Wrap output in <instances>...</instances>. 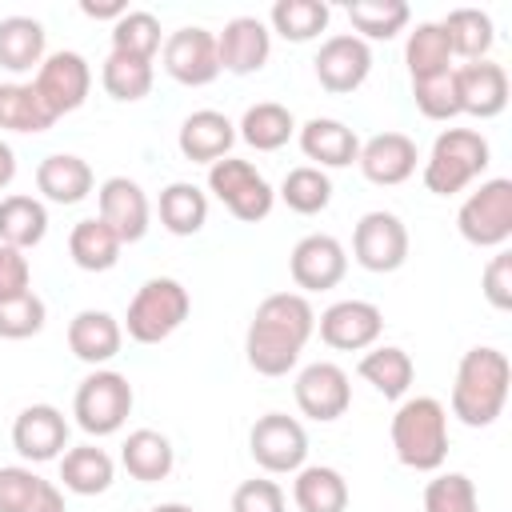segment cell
Segmentation results:
<instances>
[{
	"mask_svg": "<svg viewBox=\"0 0 512 512\" xmlns=\"http://www.w3.org/2000/svg\"><path fill=\"white\" fill-rule=\"evenodd\" d=\"M316 332V312L304 292H272L256 304L248 336H244V356L252 372L260 376H288Z\"/></svg>",
	"mask_w": 512,
	"mask_h": 512,
	"instance_id": "obj_1",
	"label": "cell"
},
{
	"mask_svg": "<svg viewBox=\"0 0 512 512\" xmlns=\"http://www.w3.org/2000/svg\"><path fill=\"white\" fill-rule=\"evenodd\" d=\"M512 368L508 356L492 344H476L460 356L456 380H452V416L468 428H488L508 404Z\"/></svg>",
	"mask_w": 512,
	"mask_h": 512,
	"instance_id": "obj_2",
	"label": "cell"
},
{
	"mask_svg": "<svg viewBox=\"0 0 512 512\" xmlns=\"http://www.w3.org/2000/svg\"><path fill=\"white\" fill-rule=\"evenodd\" d=\"M392 452L412 472H436L448 460V408L436 396H408L392 416Z\"/></svg>",
	"mask_w": 512,
	"mask_h": 512,
	"instance_id": "obj_3",
	"label": "cell"
},
{
	"mask_svg": "<svg viewBox=\"0 0 512 512\" xmlns=\"http://www.w3.org/2000/svg\"><path fill=\"white\" fill-rule=\"evenodd\" d=\"M492 164V148L476 128H444L424 160V188L436 196L464 192Z\"/></svg>",
	"mask_w": 512,
	"mask_h": 512,
	"instance_id": "obj_4",
	"label": "cell"
},
{
	"mask_svg": "<svg viewBox=\"0 0 512 512\" xmlns=\"http://www.w3.org/2000/svg\"><path fill=\"white\" fill-rule=\"evenodd\" d=\"M188 312H192L188 288L172 276H152L136 288L128 316H124V328L136 344H160L188 320Z\"/></svg>",
	"mask_w": 512,
	"mask_h": 512,
	"instance_id": "obj_5",
	"label": "cell"
},
{
	"mask_svg": "<svg viewBox=\"0 0 512 512\" xmlns=\"http://www.w3.org/2000/svg\"><path fill=\"white\" fill-rule=\"evenodd\" d=\"M132 384L124 372L112 368H96L76 384L72 396V416L88 436H112L124 428L128 412H132Z\"/></svg>",
	"mask_w": 512,
	"mask_h": 512,
	"instance_id": "obj_6",
	"label": "cell"
},
{
	"mask_svg": "<svg viewBox=\"0 0 512 512\" xmlns=\"http://www.w3.org/2000/svg\"><path fill=\"white\" fill-rule=\"evenodd\" d=\"M456 228L472 248H504L512 240V180H484L456 212Z\"/></svg>",
	"mask_w": 512,
	"mask_h": 512,
	"instance_id": "obj_7",
	"label": "cell"
},
{
	"mask_svg": "<svg viewBox=\"0 0 512 512\" xmlns=\"http://www.w3.org/2000/svg\"><path fill=\"white\" fill-rule=\"evenodd\" d=\"M208 192L244 224L264 220L276 204L272 184L248 160H236V156H224V160L208 164Z\"/></svg>",
	"mask_w": 512,
	"mask_h": 512,
	"instance_id": "obj_8",
	"label": "cell"
},
{
	"mask_svg": "<svg viewBox=\"0 0 512 512\" xmlns=\"http://www.w3.org/2000/svg\"><path fill=\"white\" fill-rule=\"evenodd\" d=\"M248 452L252 460L272 472V476H284V472H300L304 460H308V432L296 416H284V412H264L252 432H248Z\"/></svg>",
	"mask_w": 512,
	"mask_h": 512,
	"instance_id": "obj_9",
	"label": "cell"
},
{
	"mask_svg": "<svg viewBox=\"0 0 512 512\" xmlns=\"http://www.w3.org/2000/svg\"><path fill=\"white\" fill-rule=\"evenodd\" d=\"M36 96L44 100V108L60 120L68 112H76L84 100H88V88H92V68L80 52L72 48H60L52 56H44V64L36 68V80H32Z\"/></svg>",
	"mask_w": 512,
	"mask_h": 512,
	"instance_id": "obj_10",
	"label": "cell"
},
{
	"mask_svg": "<svg viewBox=\"0 0 512 512\" xmlns=\"http://www.w3.org/2000/svg\"><path fill=\"white\" fill-rule=\"evenodd\" d=\"M352 256L364 272H396L408 260V228L396 212H364L352 232Z\"/></svg>",
	"mask_w": 512,
	"mask_h": 512,
	"instance_id": "obj_11",
	"label": "cell"
},
{
	"mask_svg": "<svg viewBox=\"0 0 512 512\" xmlns=\"http://www.w3.org/2000/svg\"><path fill=\"white\" fill-rule=\"evenodd\" d=\"M160 60H164V72L176 80V84H188V88H200V84H212L220 76V60H216V32L208 28H176L164 48H160Z\"/></svg>",
	"mask_w": 512,
	"mask_h": 512,
	"instance_id": "obj_12",
	"label": "cell"
},
{
	"mask_svg": "<svg viewBox=\"0 0 512 512\" xmlns=\"http://www.w3.org/2000/svg\"><path fill=\"white\" fill-rule=\"evenodd\" d=\"M320 340L336 352H364L384 332V312L372 300H336L316 320Z\"/></svg>",
	"mask_w": 512,
	"mask_h": 512,
	"instance_id": "obj_13",
	"label": "cell"
},
{
	"mask_svg": "<svg viewBox=\"0 0 512 512\" xmlns=\"http://www.w3.org/2000/svg\"><path fill=\"white\" fill-rule=\"evenodd\" d=\"M312 68H316V80H320L324 92L344 96V92H356L368 80V72H372V48L356 32H336V36H328L320 44Z\"/></svg>",
	"mask_w": 512,
	"mask_h": 512,
	"instance_id": "obj_14",
	"label": "cell"
},
{
	"mask_svg": "<svg viewBox=\"0 0 512 512\" xmlns=\"http://www.w3.org/2000/svg\"><path fill=\"white\" fill-rule=\"evenodd\" d=\"M288 272H292V284L304 288V292H328L344 280L348 272V252L336 236L328 232H312L304 240H296L292 256H288Z\"/></svg>",
	"mask_w": 512,
	"mask_h": 512,
	"instance_id": "obj_15",
	"label": "cell"
},
{
	"mask_svg": "<svg viewBox=\"0 0 512 512\" xmlns=\"http://www.w3.org/2000/svg\"><path fill=\"white\" fill-rule=\"evenodd\" d=\"M296 408L320 424L328 420H340L352 404V384H348V372L332 360H316L308 368H300L296 376Z\"/></svg>",
	"mask_w": 512,
	"mask_h": 512,
	"instance_id": "obj_16",
	"label": "cell"
},
{
	"mask_svg": "<svg viewBox=\"0 0 512 512\" xmlns=\"http://www.w3.org/2000/svg\"><path fill=\"white\" fill-rule=\"evenodd\" d=\"M272 56V32L264 20L256 16H232L220 32H216V60H220V72H232V76H252L268 64Z\"/></svg>",
	"mask_w": 512,
	"mask_h": 512,
	"instance_id": "obj_17",
	"label": "cell"
},
{
	"mask_svg": "<svg viewBox=\"0 0 512 512\" xmlns=\"http://www.w3.org/2000/svg\"><path fill=\"white\" fill-rule=\"evenodd\" d=\"M12 448L24 460H32V464L64 456V448H68V420H64V412L56 404H28L12 420Z\"/></svg>",
	"mask_w": 512,
	"mask_h": 512,
	"instance_id": "obj_18",
	"label": "cell"
},
{
	"mask_svg": "<svg viewBox=\"0 0 512 512\" xmlns=\"http://www.w3.org/2000/svg\"><path fill=\"white\" fill-rule=\"evenodd\" d=\"M452 80H456V100H460L464 116L492 120V116L504 112V104H508V72H504V64L472 60V64L452 68Z\"/></svg>",
	"mask_w": 512,
	"mask_h": 512,
	"instance_id": "obj_19",
	"label": "cell"
},
{
	"mask_svg": "<svg viewBox=\"0 0 512 512\" xmlns=\"http://www.w3.org/2000/svg\"><path fill=\"white\" fill-rule=\"evenodd\" d=\"M96 204H100V220L120 236V244H136L144 240L148 232V220H152V208H148V196L136 180L128 176H108L96 192Z\"/></svg>",
	"mask_w": 512,
	"mask_h": 512,
	"instance_id": "obj_20",
	"label": "cell"
},
{
	"mask_svg": "<svg viewBox=\"0 0 512 512\" xmlns=\"http://www.w3.org/2000/svg\"><path fill=\"white\" fill-rule=\"evenodd\" d=\"M416 140L404 132H376L372 140L360 144L356 164L364 172V180L380 184V188H396L416 172Z\"/></svg>",
	"mask_w": 512,
	"mask_h": 512,
	"instance_id": "obj_21",
	"label": "cell"
},
{
	"mask_svg": "<svg viewBox=\"0 0 512 512\" xmlns=\"http://www.w3.org/2000/svg\"><path fill=\"white\" fill-rule=\"evenodd\" d=\"M120 344H124V328L104 308H84L68 320V348H72L76 360H84L92 368L108 364L120 352Z\"/></svg>",
	"mask_w": 512,
	"mask_h": 512,
	"instance_id": "obj_22",
	"label": "cell"
},
{
	"mask_svg": "<svg viewBox=\"0 0 512 512\" xmlns=\"http://www.w3.org/2000/svg\"><path fill=\"white\" fill-rule=\"evenodd\" d=\"M176 144H180L184 160H192V164H216L236 144V124L224 112H216V108H200V112L184 116Z\"/></svg>",
	"mask_w": 512,
	"mask_h": 512,
	"instance_id": "obj_23",
	"label": "cell"
},
{
	"mask_svg": "<svg viewBox=\"0 0 512 512\" xmlns=\"http://www.w3.org/2000/svg\"><path fill=\"white\" fill-rule=\"evenodd\" d=\"M296 136H300V152L308 160H316V168H348V164H356L360 136L344 120L312 116L308 124L296 128Z\"/></svg>",
	"mask_w": 512,
	"mask_h": 512,
	"instance_id": "obj_24",
	"label": "cell"
},
{
	"mask_svg": "<svg viewBox=\"0 0 512 512\" xmlns=\"http://www.w3.org/2000/svg\"><path fill=\"white\" fill-rule=\"evenodd\" d=\"M0 512H64V492L24 464L0 468Z\"/></svg>",
	"mask_w": 512,
	"mask_h": 512,
	"instance_id": "obj_25",
	"label": "cell"
},
{
	"mask_svg": "<svg viewBox=\"0 0 512 512\" xmlns=\"http://www.w3.org/2000/svg\"><path fill=\"white\" fill-rule=\"evenodd\" d=\"M92 168L88 160L72 156V152H52L36 164V188L44 200L52 204H80L92 192Z\"/></svg>",
	"mask_w": 512,
	"mask_h": 512,
	"instance_id": "obj_26",
	"label": "cell"
},
{
	"mask_svg": "<svg viewBox=\"0 0 512 512\" xmlns=\"http://www.w3.org/2000/svg\"><path fill=\"white\" fill-rule=\"evenodd\" d=\"M120 464L132 480L140 484H156V480H168L172 464H176V452H172V440L156 428H136L128 432L124 448H120Z\"/></svg>",
	"mask_w": 512,
	"mask_h": 512,
	"instance_id": "obj_27",
	"label": "cell"
},
{
	"mask_svg": "<svg viewBox=\"0 0 512 512\" xmlns=\"http://www.w3.org/2000/svg\"><path fill=\"white\" fill-rule=\"evenodd\" d=\"M60 480H64V488L76 492V496H100V492L112 488L116 464H112V456H108L104 448H96V444H76V448H68V452L60 456Z\"/></svg>",
	"mask_w": 512,
	"mask_h": 512,
	"instance_id": "obj_28",
	"label": "cell"
},
{
	"mask_svg": "<svg viewBox=\"0 0 512 512\" xmlns=\"http://www.w3.org/2000/svg\"><path fill=\"white\" fill-rule=\"evenodd\" d=\"M44 236H48V208L36 196L12 192V196L0 200V244L28 252Z\"/></svg>",
	"mask_w": 512,
	"mask_h": 512,
	"instance_id": "obj_29",
	"label": "cell"
},
{
	"mask_svg": "<svg viewBox=\"0 0 512 512\" xmlns=\"http://www.w3.org/2000/svg\"><path fill=\"white\" fill-rule=\"evenodd\" d=\"M120 248H124L120 236L100 216H88V220L72 224V232H68V256L84 272H108V268H116Z\"/></svg>",
	"mask_w": 512,
	"mask_h": 512,
	"instance_id": "obj_30",
	"label": "cell"
},
{
	"mask_svg": "<svg viewBox=\"0 0 512 512\" xmlns=\"http://www.w3.org/2000/svg\"><path fill=\"white\" fill-rule=\"evenodd\" d=\"M356 372H360L384 400H404V392H408L412 380H416L412 356H408L404 348H396V344H380V348L364 352Z\"/></svg>",
	"mask_w": 512,
	"mask_h": 512,
	"instance_id": "obj_31",
	"label": "cell"
},
{
	"mask_svg": "<svg viewBox=\"0 0 512 512\" xmlns=\"http://www.w3.org/2000/svg\"><path fill=\"white\" fill-rule=\"evenodd\" d=\"M292 500L300 512H344L348 480L328 464H304L292 480Z\"/></svg>",
	"mask_w": 512,
	"mask_h": 512,
	"instance_id": "obj_32",
	"label": "cell"
},
{
	"mask_svg": "<svg viewBox=\"0 0 512 512\" xmlns=\"http://www.w3.org/2000/svg\"><path fill=\"white\" fill-rule=\"evenodd\" d=\"M236 128H240L236 136H240L248 148H256V152H276V148H284V144L296 136V120H292V112H288L284 104H276V100H260V104H252V108L240 116Z\"/></svg>",
	"mask_w": 512,
	"mask_h": 512,
	"instance_id": "obj_33",
	"label": "cell"
},
{
	"mask_svg": "<svg viewBox=\"0 0 512 512\" xmlns=\"http://www.w3.org/2000/svg\"><path fill=\"white\" fill-rule=\"evenodd\" d=\"M44 64V24L32 16H4L0 20V68L32 72Z\"/></svg>",
	"mask_w": 512,
	"mask_h": 512,
	"instance_id": "obj_34",
	"label": "cell"
},
{
	"mask_svg": "<svg viewBox=\"0 0 512 512\" xmlns=\"http://www.w3.org/2000/svg\"><path fill=\"white\" fill-rule=\"evenodd\" d=\"M404 64H408V76L412 80H428V76L452 72V48H448V36H444L440 20H420L408 32Z\"/></svg>",
	"mask_w": 512,
	"mask_h": 512,
	"instance_id": "obj_35",
	"label": "cell"
},
{
	"mask_svg": "<svg viewBox=\"0 0 512 512\" xmlns=\"http://www.w3.org/2000/svg\"><path fill=\"white\" fill-rule=\"evenodd\" d=\"M440 28L448 36L452 56H464L468 64L472 60H488V48L496 40V28H492V16L488 12H480V8H452L440 20Z\"/></svg>",
	"mask_w": 512,
	"mask_h": 512,
	"instance_id": "obj_36",
	"label": "cell"
},
{
	"mask_svg": "<svg viewBox=\"0 0 512 512\" xmlns=\"http://www.w3.org/2000/svg\"><path fill=\"white\" fill-rule=\"evenodd\" d=\"M160 224L172 236H196L208 224V196L188 180H172L160 192Z\"/></svg>",
	"mask_w": 512,
	"mask_h": 512,
	"instance_id": "obj_37",
	"label": "cell"
},
{
	"mask_svg": "<svg viewBox=\"0 0 512 512\" xmlns=\"http://www.w3.org/2000/svg\"><path fill=\"white\" fill-rule=\"evenodd\" d=\"M56 116L44 108L32 84H0V128L4 132H48Z\"/></svg>",
	"mask_w": 512,
	"mask_h": 512,
	"instance_id": "obj_38",
	"label": "cell"
},
{
	"mask_svg": "<svg viewBox=\"0 0 512 512\" xmlns=\"http://www.w3.org/2000/svg\"><path fill=\"white\" fill-rule=\"evenodd\" d=\"M268 20H272V32H280L292 44H304V40H316L328 28L332 8L324 0H276Z\"/></svg>",
	"mask_w": 512,
	"mask_h": 512,
	"instance_id": "obj_39",
	"label": "cell"
},
{
	"mask_svg": "<svg viewBox=\"0 0 512 512\" xmlns=\"http://www.w3.org/2000/svg\"><path fill=\"white\" fill-rule=\"evenodd\" d=\"M100 84L112 100H144L152 92V60H140V56H128V52H108L104 56V68H100Z\"/></svg>",
	"mask_w": 512,
	"mask_h": 512,
	"instance_id": "obj_40",
	"label": "cell"
},
{
	"mask_svg": "<svg viewBox=\"0 0 512 512\" xmlns=\"http://www.w3.org/2000/svg\"><path fill=\"white\" fill-rule=\"evenodd\" d=\"M408 16L412 12L404 0H352L348 4V20L364 44L368 40H392L396 32H404Z\"/></svg>",
	"mask_w": 512,
	"mask_h": 512,
	"instance_id": "obj_41",
	"label": "cell"
},
{
	"mask_svg": "<svg viewBox=\"0 0 512 512\" xmlns=\"http://www.w3.org/2000/svg\"><path fill=\"white\" fill-rule=\"evenodd\" d=\"M280 200H284L292 212H300V216H316V212H324V208L332 204V180H328L324 168L300 164V168H292V172L280 180Z\"/></svg>",
	"mask_w": 512,
	"mask_h": 512,
	"instance_id": "obj_42",
	"label": "cell"
},
{
	"mask_svg": "<svg viewBox=\"0 0 512 512\" xmlns=\"http://www.w3.org/2000/svg\"><path fill=\"white\" fill-rule=\"evenodd\" d=\"M160 48H164V36H160V20H156L152 12L128 8V12L112 24V52H128V56L152 60Z\"/></svg>",
	"mask_w": 512,
	"mask_h": 512,
	"instance_id": "obj_43",
	"label": "cell"
},
{
	"mask_svg": "<svg viewBox=\"0 0 512 512\" xmlns=\"http://www.w3.org/2000/svg\"><path fill=\"white\" fill-rule=\"evenodd\" d=\"M424 512H480L476 484L464 472H440L424 484Z\"/></svg>",
	"mask_w": 512,
	"mask_h": 512,
	"instance_id": "obj_44",
	"label": "cell"
},
{
	"mask_svg": "<svg viewBox=\"0 0 512 512\" xmlns=\"http://www.w3.org/2000/svg\"><path fill=\"white\" fill-rule=\"evenodd\" d=\"M48 308L36 292H24L16 300H0V340H28L44 328Z\"/></svg>",
	"mask_w": 512,
	"mask_h": 512,
	"instance_id": "obj_45",
	"label": "cell"
},
{
	"mask_svg": "<svg viewBox=\"0 0 512 512\" xmlns=\"http://www.w3.org/2000/svg\"><path fill=\"white\" fill-rule=\"evenodd\" d=\"M412 100L428 120H452L460 116V100H456V80L452 72L444 76H428V80H412Z\"/></svg>",
	"mask_w": 512,
	"mask_h": 512,
	"instance_id": "obj_46",
	"label": "cell"
},
{
	"mask_svg": "<svg viewBox=\"0 0 512 512\" xmlns=\"http://www.w3.org/2000/svg\"><path fill=\"white\" fill-rule=\"evenodd\" d=\"M232 512H284V488L276 480H244L232 492Z\"/></svg>",
	"mask_w": 512,
	"mask_h": 512,
	"instance_id": "obj_47",
	"label": "cell"
},
{
	"mask_svg": "<svg viewBox=\"0 0 512 512\" xmlns=\"http://www.w3.org/2000/svg\"><path fill=\"white\" fill-rule=\"evenodd\" d=\"M480 288H484V296H488V304L496 308V312H508L512 308V252H496L492 260H488V268H484V276H480Z\"/></svg>",
	"mask_w": 512,
	"mask_h": 512,
	"instance_id": "obj_48",
	"label": "cell"
},
{
	"mask_svg": "<svg viewBox=\"0 0 512 512\" xmlns=\"http://www.w3.org/2000/svg\"><path fill=\"white\" fill-rule=\"evenodd\" d=\"M32 292V268H28V256L20 248H8L0 244V300H16Z\"/></svg>",
	"mask_w": 512,
	"mask_h": 512,
	"instance_id": "obj_49",
	"label": "cell"
},
{
	"mask_svg": "<svg viewBox=\"0 0 512 512\" xmlns=\"http://www.w3.org/2000/svg\"><path fill=\"white\" fill-rule=\"evenodd\" d=\"M80 12L92 16V20H112L116 24L128 12V4L124 0H80Z\"/></svg>",
	"mask_w": 512,
	"mask_h": 512,
	"instance_id": "obj_50",
	"label": "cell"
},
{
	"mask_svg": "<svg viewBox=\"0 0 512 512\" xmlns=\"http://www.w3.org/2000/svg\"><path fill=\"white\" fill-rule=\"evenodd\" d=\"M16 180V152L0 140V188H8Z\"/></svg>",
	"mask_w": 512,
	"mask_h": 512,
	"instance_id": "obj_51",
	"label": "cell"
},
{
	"mask_svg": "<svg viewBox=\"0 0 512 512\" xmlns=\"http://www.w3.org/2000/svg\"><path fill=\"white\" fill-rule=\"evenodd\" d=\"M148 512H196V508H188V504H180V500H168V504H152Z\"/></svg>",
	"mask_w": 512,
	"mask_h": 512,
	"instance_id": "obj_52",
	"label": "cell"
}]
</instances>
